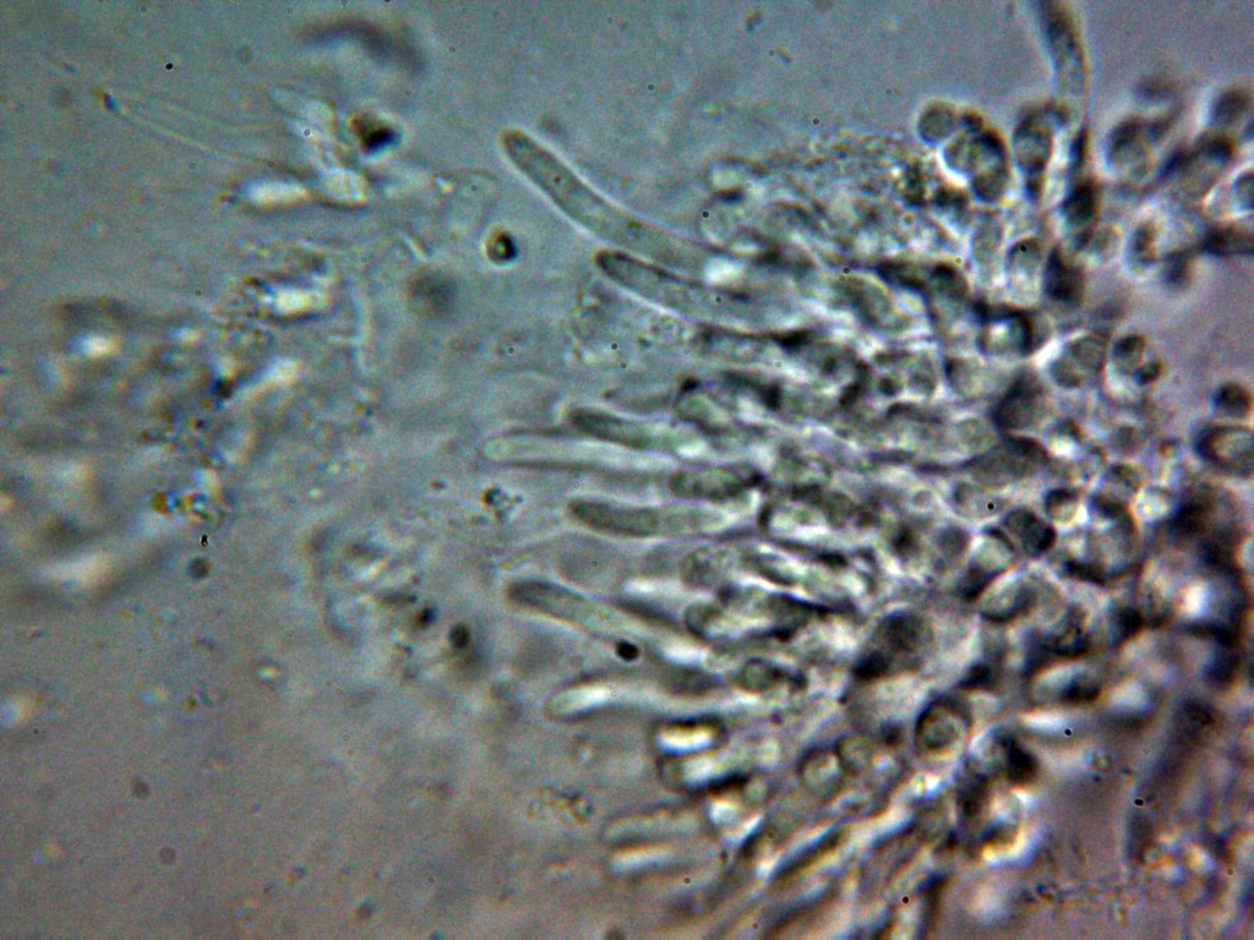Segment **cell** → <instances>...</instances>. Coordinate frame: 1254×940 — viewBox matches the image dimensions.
<instances>
[{
	"label": "cell",
	"mask_w": 1254,
	"mask_h": 940,
	"mask_svg": "<svg viewBox=\"0 0 1254 940\" xmlns=\"http://www.w3.org/2000/svg\"><path fill=\"white\" fill-rule=\"evenodd\" d=\"M1078 496L1074 491L1068 489H1056L1050 491L1046 497V510L1052 518L1070 519L1076 512Z\"/></svg>",
	"instance_id": "31"
},
{
	"label": "cell",
	"mask_w": 1254,
	"mask_h": 940,
	"mask_svg": "<svg viewBox=\"0 0 1254 940\" xmlns=\"http://www.w3.org/2000/svg\"><path fill=\"white\" fill-rule=\"evenodd\" d=\"M1199 452L1228 472L1248 477L1253 472V433L1245 426H1223L1203 437Z\"/></svg>",
	"instance_id": "12"
},
{
	"label": "cell",
	"mask_w": 1254,
	"mask_h": 940,
	"mask_svg": "<svg viewBox=\"0 0 1254 940\" xmlns=\"http://www.w3.org/2000/svg\"><path fill=\"white\" fill-rule=\"evenodd\" d=\"M800 779L815 794H831L845 774L834 751H812L800 763Z\"/></svg>",
	"instance_id": "17"
},
{
	"label": "cell",
	"mask_w": 1254,
	"mask_h": 940,
	"mask_svg": "<svg viewBox=\"0 0 1254 940\" xmlns=\"http://www.w3.org/2000/svg\"><path fill=\"white\" fill-rule=\"evenodd\" d=\"M504 146L515 166L560 210L605 242L665 265L681 269L700 266L705 256L700 247L610 204L530 136L512 131L505 136Z\"/></svg>",
	"instance_id": "1"
},
{
	"label": "cell",
	"mask_w": 1254,
	"mask_h": 940,
	"mask_svg": "<svg viewBox=\"0 0 1254 940\" xmlns=\"http://www.w3.org/2000/svg\"><path fill=\"white\" fill-rule=\"evenodd\" d=\"M991 672L986 666L980 665L974 668L965 681L967 687H981L990 680Z\"/></svg>",
	"instance_id": "40"
},
{
	"label": "cell",
	"mask_w": 1254,
	"mask_h": 940,
	"mask_svg": "<svg viewBox=\"0 0 1254 940\" xmlns=\"http://www.w3.org/2000/svg\"><path fill=\"white\" fill-rule=\"evenodd\" d=\"M968 719L961 705L942 699L925 710L915 728V742L921 751L942 756L961 745L967 734Z\"/></svg>",
	"instance_id": "11"
},
{
	"label": "cell",
	"mask_w": 1254,
	"mask_h": 940,
	"mask_svg": "<svg viewBox=\"0 0 1254 940\" xmlns=\"http://www.w3.org/2000/svg\"><path fill=\"white\" fill-rule=\"evenodd\" d=\"M1048 459L1039 442L1017 437L1003 442L972 463V472L980 482L1000 486L1028 477L1044 467Z\"/></svg>",
	"instance_id": "8"
},
{
	"label": "cell",
	"mask_w": 1254,
	"mask_h": 940,
	"mask_svg": "<svg viewBox=\"0 0 1254 940\" xmlns=\"http://www.w3.org/2000/svg\"><path fill=\"white\" fill-rule=\"evenodd\" d=\"M785 675L781 669L766 663H754L744 671L743 683L751 691H766L778 685Z\"/></svg>",
	"instance_id": "29"
},
{
	"label": "cell",
	"mask_w": 1254,
	"mask_h": 940,
	"mask_svg": "<svg viewBox=\"0 0 1254 940\" xmlns=\"http://www.w3.org/2000/svg\"><path fill=\"white\" fill-rule=\"evenodd\" d=\"M1251 97L1246 90L1232 89L1219 97L1213 108L1212 124L1217 130L1234 128L1246 116Z\"/></svg>",
	"instance_id": "23"
},
{
	"label": "cell",
	"mask_w": 1254,
	"mask_h": 940,
	"mask_svg": "<svg viewBox=\"0 0 1254 940\" xmlns=\"http://www.w3.org/2000/svg\"><path fill=\"white\" fill-rule=\"evenodd\" d=\"M757 483L754 469L732 464L685 470L670 480V489L678 497L691 500L723 501L743 493Z\"/></svg>",
	"instance_id": "9"
},
{
	"label": "cell",
	"mask_w": 1254,
	"mask_h": 940,
	"mask_svg": "<svg viewBox=\"0 0 1254 940\" xmlns=\"http://www.w3.org/2000/svg\"><path fill=\"white\" fill-rule=\"evenodd\" d=\"M1234 157V144L1223 135L1203 139L1191 151L1177 157L1169 168L1172 193L1192 204L1207 196Z\"/></svg>",
	"instance_id": "6"
},
{
	"label": "cell",
	"mask_w": 1254,
	"mask_h": 940,
	"mask_svg": "<svg viewBox=\"0 0 1254 940\" xmlns=\"http://www.w3.org/2000/svg\"><path fill=\"white\" fill-rule=\"evenodd\" d=\"M1052 375H1054L1057 384L1066 388L1078 387L1082 382L1081 376L1066 362H1056L1052 366Z\"/></svg>",
	"instance_id": "38"
},
{
	"label": "cell",
	"mask_w": 1254,
	"mask_h": 940,
	"mask_svg": "<svg viewBox=\"0 0 1254 940\" xmlns=\"http://www.w3.org/2000/svg\"><path fill=\"white\" fill-rule=\"evenodd\" d=\"M844 838L845 834L843 832H837L831 834L830 836L827 835L825 839L820 841V843L810 847L808 851L804 852L803 855H800L798 860L793 862L792 865L784 871V877L793 876V874L806 870V868L814 865V863L819 862L821 858L831 854L834 850H837L838 847L843 844Z\"/></svg>",
	"instance_id": "27"
},
{
	"label": "cell",
	"mask_w": 1254,
	"mask_h": 940,
	"mask_svg": "<svg viewBox=\"0 0 1254 940\" xmlns=\"http://www.w3.org/2000/svg\"><path fill=\"white\" fill-rule=\"evenodd\" d=\"M1191 259L1185 253L1171 255L1165 265V280L1169 286L1183 289L1191 283Z\"/></svg>",
	"instance_id": "32"
},
{
	"label": "cell",
	"mask_w": 1254,
	"mask_h": 940,
	"mask_svg": "<svg viewBox=\"0 0 1254 940\" xmlns=\"http://www.w3.org/2000/svg\"><path fill=\"white\" fill-rule=\"evenodd\" d=\"M1041 262V248L1037 240L1027 239L1018 243L1008 256V273L1016 286H1029L1037 276Z\"/></svg>",
	"instance_id": "22"
},
{
	"label": "cell",
	"mask_w": 1254,
	"mask_h": 940,
	"mask_svg": "<svg viewBox=\"0 0 1254 940\" xmlns=\"http://www.w3.org/2000/svg\"><path fill=\"white\" fill-rule=\"evenodd\" d=\"M1100 195L1092 180L1079 183L1062 205V216L1076 239L1077 247L1086 244L1098 222Z\"/></svg>",
	"instance_id": "15"
},
{
	"label": "cell",
	"mask_w": 1254,
	"mask_h": 940,
	"mask_svg": "<svg viewBox=\"0 0 1254 940\" xmlns=\"http://www.w3.org/2000/svg\"><path fill=\"white\" fill-rule=\"evenodd\" d=\"M1163 123L1143 124L1128 120L1110 135L1106 158L1116 172L1133 171L1142 165L1149 153L1150 144L1163 134Z\"/></svg>",
	"instance_id": "13"
},
{
	"label": "cell",
	"mask_w": 1254,
	"mask_h": 940,
	"mask_svg": "<svg viewBox=\"0 0 1254 940\" xmlns=\"http://www.w3.org/2000/svg\"><path fill=\"white\" fill-rule=\"evenodd\" d=\"M1014 157L1030 199L1038 200L1054 151V133L1038 117L1024 119L1013 135Z\"/></svg>",
	"instance_id": "10"
},
{
	"label": "cell",
	"mask_w": 1254,
	"mask_h": 940,
	"mask_svg": "<svg viewBox=\"0 0 1254 940\" xmlns=\"http://www.w3.org/2000/svg\"><path fill=\"white\" fill-rule=\"evenodd\" d=\"M723 559L721 553L711 548L695 551L684 561L683 576L692 586L711 587L721 577Z\"/></svg>",
	"instance_id": "21"
},
{
	"label": "cell",
	"mask_w": 1254,
	"mask_h": 940,
	"mask_svg": "<svg viewBox=\"0 0 1254 940\" xmlns=\"http://www.w3.org/2000/svg\"><path fill=\"white\" fill-rule=\"evenodd\" d=\"M571 511L586 527L629 538L684 537L718 527L716 513L689 506L636 507L577 501Z\"/></svg>",
	"instance_id": "3"
},
{
	"label": "cell",
	"mask_w": 1254,
	"mask_h": 940,
	"mask_svg": "<svg viewBox=\"0 0 1254 940\" xmlns=\"http://www.w3.org/2000/svg\"><path fill=\"white\" fill-rule=\"evenodd\" d=\"M1045 411L1044 393L1033 377L1019 380L996 412L1003 429L1019 430L1038 423Z\"/></svg>",
	"instance_id": "14"
},
{
	"label": "cell",
	"mask_w": 1254,
	"mask_h": 940,
	"mask_svg": "<svg viewBox=\"0 0 1254 940\" xmlns=\"http://www.w3.org/2000/svg\"><path fill=\"white\" fill-rule=\"evenodd\" d=\"M833 751L845 774L861 775L869 772L876 759L874 743L861 735L842 737Z\"/></svg>",
	"instance_id": "19"
},
{
	"label": "cell",
	"mask_w": 1254,
	"mask_h": 940,
	"mask_svg": "<svg viewBox=\"0 0 1254 940\" xmlns=\"http://www.w3.org/2000/svg\"><path fill=\"white\" fill-rule=\"evenodd\" d=\"M361 139L363 140L365 147L376 150L379 149V147L389 144V142L394 139V135H392L391 130L386 129L385 127L368 124L367 127H362L361 129Z\"/></svg>",
	"instance_id": "36"
},
{
	"label": "cell",
	"mask_w": 1254,
	"mask_h": 940,
	"mask_svg": "<svg viewBox=\"0 0 1254 940\" xmlns=\"http://www.w3.org/2000/svg\"><path fill=\"white\" fill-rule=\"evenodd\" d=\"M1204 249L1209 254L1220 258H1234L1253 253V235L1248 229L1240 226L1215 228L1208 234Z\"/></svg>",
	"instance_id": "20"
},
{
	"label": "cell",
	"mask_w": 1254,
	"mask_h": 940,
	"mask_svg": "<svg viewBox=\"0 0 1254 940\" xmlns=\"http://www.w3.org/2000/svg\"><path fill=\"white\" fill-rule=\"evenodd\" d=\"M1146 349V342L1142 337L1130 336L1122 338L1116 344L1114 351V360L1117 370L1123 374L1136 373L1139 364H1141Z\"/></svg>",
	"instance_id": "28"
},
{
	"label": "cell",
	"mask_w": 1254,
	"mask_h": 940,
	"mask_svg": "<svg viewBox=\"0 0 1254 940\" xmlns=\"http://www.w3.org/2000/svg\"><path fill=\"white\" fill-rule=\"evenodd\" d=\"M891 666V660L885 654L874 652L859 661L855 668V675L865 681L876 680L886 676Z\"/></svg>",
	"instance_id": "33"
},
{
	"label": "cell",
	"mask_w": 1254,
	"mask_h": 940,
	"mask_svg": "<svg viewBox=\"0 0 1254 940\" xmlns=\"http://www.w3.org/2000/svg\"><path fill=\"white\" fill-rule=\"evenodd\" d=\"M1217 406L1231 418L1245 419L1252 411L1251 393L1237 384L1226 385L1218 392Z\"/></svg>",
	"instance_id": "25"
},
{
	"label": "cell",
	"mask_w": 1254,
	"mask_h": 940,
	"mask_svg": "<svg viewBox=\"0 0 1254 940\" xmlns=\"http://www.w3.org/2000/svg\"><path fill=\"white\" fill-rule=\"evenodd\" d=\"M86 348L87 353L90 355H94V357H101V355H105L111 351V343L103 340V338H92V340L86 343Z\"/></svg>",
	"instance_id": "41"
},
{
	"label": "cell",
	"mask_w": 1254,
	"mask_h": 940,
	"mask_svg": "<svg viewBox=\"0 0 1254 940\" xmlns=\"http://www.w3.org/2000/svg\"><path fill=\"white\" fill-rule=\"evenodd\" d=\"M1006 526L1022 540L1024 549L1029 555L1043 554L1055 544L1054 528L1028 510L1012 512L1006 519Z\"/></svg>",
	"instance_id": "18"
},
{
	"label": "cell",
	"mask_w": 1254,
	"mask_h": 940,
	"mask_svg": "<svg viewBox=\"0 0 1254 940\" xmlns=\"http://www.w3.org/2000/svg\"><path fill=\"white\" fill-rule=\"evenodd\" d=\"M512 597L521 605L602 637H618L632 625L612 609L564 588L538 582L517 584Z\"/></svg>",
	"instance_id": "4"
},
{
	"label": "cell",
	"mask_w": 1254,
	"mask_h": 940,
	"mask_svg": "<svg viewBox=\"0 0 1254 940\" xmlns=\"http://www.w3.org/2000/svg\"><path fill=\"white\" fill-rule=\"evenodd\" d=\"M1155 231L1150 224L1137 229L1131 240L1130 262L1137 271L1146 270L1155 258Z\"/></svg>",
	"instance_id": "26"
},
{
	"label": "cell",
	"mask_w": 1254,
	"mask_h": 940,
	"mask_svg": "<svg viewBox=\"0 0 1254 940\" xmlns=\"http://www.w3.org/2000/svg\"><path fill=\"white\" fill-rule=\"evenodd\" d=\"M1234 198L1242 210H1252L1253 206V173H1243L1234 184Z\"/></svg>",
	"instance_id": "35"
},
{
	"label": "cell",
	"mask_w": 1254,
	"mask_h": 940,
	"mask_svg": "<svg viewBox=\"0 0 1254 940\" xmlns=\"http://www.w3.org/2000/svg\"><path fill=\"white\" fill-rule=\"evenodd\" d=\"M1207 507L1202 502H1191L1177 513L1175 528L1182 535L1197 534L1204 527L1207 518Z\"/></svg>",
	"instance_id": "30"
},
{
	"label": "cell",
	"mask_w": 1254,
	"mask_h": 940,
	"mask_svg": "<svg viewBox=\"0 0 1254 940\" xmlns=\"http://www.w3.org/2000/svg\"><path fill=\"white\" fill-rule=\"evenodd\" d=\"M597 262L620 286L676 313L707 321L735 320L746 314L738 298L629 255L605 251Z\"/></svg>",
	"instance_id": "2"
},
{
	"label": "cell",
	"mask_w": 1254,
	"mask_h": 940,
	"mask_svg": "<svg viewBox=\"0 0 1254 940\" xmlns=\"http://www.w3.org/2000/svg\"><path fill=\"white\" fill-rule=\"evenodd\" d=\"M1046 46L1054 64L1056 90L1066 111H1078L1087 97L1088 71L1070 14L1060 3H1040Z\"/></svg>",
	"instance_id": "5"
},
{
	"label": "cell",
	"mask_w": 1254,
	"mask_h": 940,
	"mask_svg": "<svg viewBox=\"0 0 1254 940\" xmlns=\"http://www.w3.org/2000/svg\"><path fill=\"white\" fill-rule=\"evenodd\" d=\"M1045 291L1056 302L1073 305L1081 302L1084 293V276L1060 249L1052 251L1044 276Z\"/></svg>",
	"instance_id": "16"
},
{
	"label": "cell",
	"mask_w": 1254,
	"mask_h": 940,
	"mask_svg": "<svg viewBox=\"0 0 1254 940\" xmlns=\"http://www.w3.org/2000/svg\"><path fill=\"white\" fill-rule=\"evenodd\" d=\"M1070 352L1074 362L1082 368L1099 371L1105 364L1108 344L1101 335L1084 336L1072 342Z\"/></svg>",
	"instance_id": "24"
},
{
	"label": "cell",
	"mask_w": 1254,
	"mask_h": 940,
	"mask_svg": "<svg viewBox=\"0 0 1254 940\" xmlns=\"http://www.w3.org/2000/svg\"><path fill=\"white\" fill-rule=\"evenodd\" d=\"M1116 626L1119 637L1126 641V639L1138 636L1143 630V616L1141 612L1132 608L1123 609L1117 614Z\"/></svg>",
	"instance_id": "34"
},
{
	"label": "cell",
	"mask_w": 1254,
	"mask_h": 940,
	"mask_svg": "<svg viewBox=\"0 0 1254 940\" xmlns=\"http://www.w3.org/2000/svg\"><path fill=\"white\" fill-rule=\"evenodd\" d=\"M1161 370H1163V368H1161V364L1157 362L1144 365L1143 368L1136 371V380L1141 385L1152 384V382L1159 379Z\"/></svg>",
	"instance_id": "39"
},
{
	"label": "cell",
	"mask_w": 1254,
	"mask_h": 940,
	"mask_svg": "<svg viewBox=\"0 0 1254 940\" xmlns=\"http://www.w3.org/2000/svg\"><path fill=\"white\" fill-rule=\"evenodd\" d=\"M1068 575L1082 579L1089 583L1097 584V586H1105V579L1101 573L1094 567L1082 564V562L1070 561L1067 564Z\"/></svg>",
	"instance_id": "37"
},
{
	"label": "cell",
	"mask_w": 1254,
	"mask_h": 940,
	"mask_svg": "<svg viewBox=\"0 0 1254 940\" xmlns=\"http://www.w3.org/2000/svg\"><path fill=\"white\" fill-rule=\"evenodd\" d=\"M572 424L596 439L637 448V450H670L680 442L674 429L667 426L637 422L614 415L592 411L572 414Z\"/></svg>",
	"instance_id": "7"
}]
</instances>
